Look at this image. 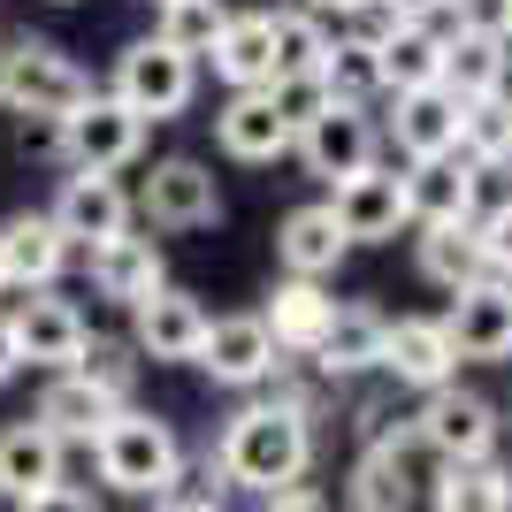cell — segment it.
<instances>
[{
	"mask_svg": "<svg viewBox=\"0 0 512 512\" xmlns=\"http://www.w3.org/2000/svg\"><path fill=\"white\" fill-rule=\"evenodd\" d=\"M306 459H314V436H306L299 406H245L222 436V474L253 497H283L299 490Z\"/></svg>",
	"mask_w": 512,
	"mask_h": 512,
	"instance_id": "6da1fadb",
	"label": "cell"
},
{
	"mask_svg": "<svg viewBox=\"0 0 512 512\" xmlns=\"http://www.w3.org/2000/svg\"><path fill=\"white\" fill-rule=\"evenodd\" d=\"M92 451H100V482H115L130 497H169L176 474H184V451H176L169 421H153V413H115L92 436Z\"/></svg>",
	"mask_w": 512,
	"mask_h": 512,
	"instance_id": "7a4b0ae2",
	"label": "cell"
},
{
	"mask_svg": "<svg viewBox=\"0 0 512 512\" xmlns=\"http://www.w3.org/2000/svg\"><path fill=\"white\" fill-rule=\"evenodd\" d=\"M92 100V77L69 62L62 46L46 39H8L0 46V107H16V115H54L62 123L69 107Z\"/></svg>",
	"mask_w": 512,
	"mask_h": 512,
	"instance_id": "3957f363",
	"label": "cell"
},
{
	"mask_svg": "<svg viewBox=\"0 0 512 512\" xmlns=\"http://www.w3.org/2000/svg\"><path fill=\"white\" fill-rule=\"evenodd\" d=\"M192 62L184 54H169L161 39H138L123 46V62H115V100L138 115V123H169V115H184L192 107Z\"/></svg>",
	"mask_w": 512,
	"mask_h": 512,
	"instance_id": "277c9868",
	"label": "cell"
},
{
	"mask_svg": "<svg viewBox=\"0 0 512 512\" xmlns=\"http://www.w3.org/2000/svg\"><path fill=\"white\" fill-rule=\"evenodd\" d=\"M62 146H69V161H77V176H107V169H123V161H138L146 123H138L115 92H92L85 107L62 115Z\"/></svg>",
	"mask_w": 512,
	"mask_h": 512,
	"instance_id": "5b68a950",
	"label": "cell"
},
{
	"mask_svg": "<svg viewBox=\"0 0 512 512\" xmlns=\"http://www.w3.org/2000/svg\"><path fill=\"white\" fill-rule=\"evenodd\" d=\"M413 436H421L444 467H474V459H490V444H497V413H490V398H474V390H428Z\"/></svg>",
	"mask_w": 512,
	"mask_h": 512,
	"instance_id": "8992f818",
	"label": "cell"
},
{
	"mask_svg": "<svg viewBox=\"0 0 512 512\" xmlns=\"http://www.w3.org/2000/svg\"><path fill=\"white\" fill-rule=\"evenodd\" d=\"M436 329H444L451 360H505L512 352V283L482 276L467 291H451V314Z\"/></svg>",
	"mask_w": 512,
	"mask_h": 512,
	"instance_id": "52a82bcc",
	"label": "cell"
},
{
	"mask_svg": "<svg viewBox=\"0 0 512 512\" xmlns=\"http://www.w3.org/2000/svg\"><path fill=\"white\" fill-rule=\"evenodd\" d=\"M291 146H299L306 169L329 176V184H352V176L375 169V123H367L360 107H337V100L321 107V115L299 130V138H291Z\"/></svg>",
	"mask_w": 512,
	"mask_h": 512,
	"instance_id": "ba28073f",
	"label": "cell"
},
{
	"mask_svg": "<svg viewBox=\"0 0 512 512\" xmlns=\"http://www.w3.org/2000/svg\"><path fill=\"white\" fill-rule=\"evenodd\" d=\"M329 214H337L344 245H383V237H398L413 222V214H406V176H390V169L352 176V184H337Z\"/></svg>",
	"mask_w": 512,
	"mask_h": 512,
	"instance_id": "9c48e42d",
	"label": "cell"
},
{
	"mask_svg": "<svg viewBox=\"0 0 512 512\" xmlns=\"http://www.w3.org/2000/svg\"><path fill=\"white\" fill-rule=\"evenodd\" d=\"M207 54H214V77H222V85L268 92V85H276V8H245V16H230Z\"/></svg>",
	"mask_w": 512,
	"mask_h": 512,
	"instance_id": "30bf717a",
	"label": "cell"
},
{
	"mask_svg": "<svg viewBox=\"0 0 512 512\" xmlns=\"http://www.w3.org/2000/svg\"><path fill=\"white\" fill-rule=\"evenodd\" d=\"M8 329H16V352L31 367H77V352H85V314L69 299H46V291H31V299L8 314Z\"/></svg>",
	"mask_w": 512,
	"mask_h": 512,
	"instance_id": "8fae6325",
	"label": "cell"
},
{
	"mask_svg": "<svg viewBox=\"0 0 512 512\" xmlns=\"http://www.w3.org/2000/svg\"><path fill=\"white\" fill-rule=\"evenodd\" d=\"M54 230H62V237H85L92 253L115 245V237H130L123 184H115V176H69V184H62V207H54Z\"/></svg>",
	"mask_w": 512,
	"mask_h": 512,
	"instance_id": "7c38bea8",
	"label": "cell"
},
{
	"mask_svg": "<svg viewBox=\"0 0 512 512\" xmlns=\"http://www.w3.org/2000/svg\"><path fill=\"white\" fill-rule=\"evenodd\" d=\"M199 367H207L214 383H260L268 367H276V337L260 329V314H230V321H207V337H199Z\"/></svg>",
	"mask_w": 512,
	"mask_h": 512,
	"instance_id": "4fadbf2b",
	"label": "cell"
},
{
	"mask_svg": "<svg viewBox=\"0 0 512 512\" xmlns=\"http://www.w3.org/2000/svg\"><path fill=\"white\" fill-rule=\"evenodd\" d=\"M146 214L161 230H207L214 214H222V192H214V176L199 161H161L146 176Z\"/></svg>",
	"mask_w": 512,
	"mask_h": 512,
	"instance_id": "5bb4252c",
	"label": "cell"
},
{
	"mask_svg": "<svg viewBox=\"0 0 512 512\" xmlns=\"http://www.w3.org/2000/svg\"><path fill=\"white\" fill-rule=\"evenodd\" d=\"M115 413H123V398H107V390L85 383L77 367H69V375H54V383H46V398H39V428L54 436V444H92Z\"/></svg>",
	"mask_w": 512,
	"mask_h": 512,
	"instance_id": "9a60e30c",
	"label": "cell"
},
{
	"mask_svg": "<svg viewBox=\"0 0 512 512\" xmlns=\"http://www.w3.org/2000/svg\"><path fill=\"white\" fill-rule=\"evenodd\" d=\"M138 314V344H146L153 360H199V337H207V306L192 299V291H153V299L130 306Z\"/></svg>",
	"mask_w": 512,
	"mask_h": 512,
	"instance_id": "2e32d148",
	"label": "cell"
},
{
	"mask_svg": "<svg viewBox=\"0 0 512 512\" xmlns=\"http://www.w3.org/2000/svg\"><path fill=\"white\" fill-rule=\"evenodd\" d=\"M375 367H390V375L413 383V390H444L459 360H451V344H444L436 321H383V360Z\"/></svg>",
	"mask_w": 512,
	"mask_h": 512,
	"instance_id": "e0dca14e",
	"label": "cell"
},
{
	"mask_svg": "<svg viewBox=\"0 0 512 512\" xmlns=\"http://www.w3.org/2000/svg\"><path fill=\"white\" fill-rule=\"evenodd\" d=\"M69 260V237L54 230V214H16L8 230H0V268H8V283H23V291H46V283L62 276Z\"/></svg>",
	"mask_w": 512,
	"mask_h": 512,
	"instance_id": "ac0fdd59",
	"label": "cell"
},
{
	"mask_svg": "<svg viewBox=\"0 0 512 512\" xmlns=\"http://www.w3.org/2000/svg\"><path fill=\"white\" fill-rule=\"evenodd\" d=\"M344 253H352V245H344V230H337V214H329V207H291V214H283L276 260H283L299 283H321Z\"/></svg>",
	"mask_w": 512,
	"mask_h": 512,
	"instance_id": "d6986e66",
	"label": "cell"
},
{
	"mask_svg": "<svg viewBox=\"0 0 512 512\" xmlns=\"http://www.w3.org/2000/svg\"><path fill=\"white\" fill-rule=\"evenodd\" d=\"M390 130H398V146H406L413 161H444V153H459V100H451L444 85L398 92V115H390Z\"/></svg>",
	"mask_w": 512,
	"mask_h": 512,
	"instance_id": "ffe728a7",
	"label": "cell"
},
{
	"mask_svg": "<svg viewBox=\"0 0 512 512\" xmlns=\"http://www.w3.org/2000/svg\"><path fill=\"white\" fill-rule=\"evenodd\" d=\"M214 138H222V153H237V161H276V153H291V123L276 115L268 92H237V100L214 115Z\"/></svg>",
	"mask_w": 512,
	"mask_h": 512,
	"instance_id": "44dd1931",
	"label": "cell"
},
{
	"mask_svg": "<svg viewBox=\"0 0 512 512\" xmlns=\"http://www.w3.org/2000/svg\"><path fill=\"white\" fill-rule=\"evenodd\" d=\"M474 192H482V169H467V161H413L406 176V214H421V222H467L474 214Z\"/></svg>",
	"mask_w": 512,
	"mask_h": 512,
	"instance_id": "7402d4cb",
	"label": "cell"
},
{
	"mask_svg": "<svg viewBox=\"0 0 512 512\" xmlns=\"http://www.w3.org/2000/svg\"><path fill=\"white\" fill-rule=\"evenodd\" d=\"M62 482V444L46 436L39 421H16L8 436H0V497H39V490H54Z\"/></svg>",
	"mask_w": 512,
	"mask_h": 512,
	"instance_id": "603a6c76",
	"label": "cell"
},
{
	"mask_svg": "<svg viewBox=\"0 0 512 512\" xmlns=\"http://www.w3.org/2000/svg\"><path fill=\"white\" fill-rule=\"evenodd\" d=\"M375 360H383V314L375 306H337L329 329L314 337V367L321 375H360Z\"/></svg>",
	"mask_w": 512,
	"mask_h": 512,
	"instance_id": "cb8c5ba5",
	"label": "cell"
},
{
	"mask_svg": "<svg viewBox=\"0 0 512 512\" xmlns=\"http://www.w3.org/2000/svg\"><path fill=\"white\" fill-rule=\"evenodd\" d=\"M329 314H337V299L321 291V283H276V299H268V314H260V329L276 337V352L291 344V352H314V337L329 329Z\"/></svg>",
	"mask_w": 512,
	"mask_h": 512,
	"instance_id": "d4e9b609",
	"label": "cell"
},
{
	"mask_svg": "<svg viewBox=\"0 0 512 512\" xmlns=\"http://www.w3.org/2000/svg\"><path fill=\"white\" fill-rule=\"evenodd\" d=\"M92 283H100V299H153L161 291V253H153V237H115V245H100L92 253Z\"/></svg>",
	"mask_w": 512,
	"mask_h": 512,
	"instance_id": "484cf974",
	"label": "cell"
},
{
	"mask_svg": "<svg viewBox=\"0 0 512 512\" xmlns=\"http://www.w3.org/2000/svg\"><path fill=\"white\" fill-rule=\"evenodd\" d=\"M436 85L451 92V100H490V92H505V39H444V77Z\"/></svg>",
	"mask_w": 512,
	"mask_h": 512,
	"instance_id": "4316f807",
	"label": "cell"
},
{
	"mask_svg": "<svg viewBox=\"0 0 512 512\" xmlns=\"http://www.w3.org/2000/svg\"><path fill=\"white\" fill-rule=\"evenodd\" d=\"M421 276L444 283V291L482 283V237H474V222H428V237H421Z\"/></svg>",
	"mask_w": 512,
	"mask_h": 512,
	"instance_id": "83f0119b",
	"label": "cell"
},
{
	"mask_svg": "<svg viewBox=\"0 0 512 512\" xmlns=\"http://www.w3.org/2000/svg\"><path fill=\"white\" fill-rule=\"evenodd\" d=\"M314 85H321V100L360 107L367 92L383 85V62H375V46H360V39H329L321 62H314Z\"/></svg>",
	"mask_w": 512,
	"mask_h": 512,
	"instance_id": "f1b7e54d",
	"label": "cell"
},
{
	"mask_svg": "<svg viewBox=\"0 0 512 512\" xmlns=\"http://www.w3.org/2000/svg\"><path fill=\"white\" fill-rule=\"evenodd\" d=\"M383 62V85H398V92H428L436 77H444V39L428 31V23H406L398 39L375 54Z\"/></svg>",
	"mask_w": 512,
	"mask_h": 512,
	"instance_id": "f546056e",
	"label": "cell"
},
{
	"mask_svg": "<svg viewBox=\"0 0 512 512\" xmlns=\"http://www.w3.org/2000/svg\"><path fill=\"white\" fill-rule=\"evenodd\" d=\"M436 512H512V474L474 459V467L436 474Z\"/></svg>",
	"mask_w": 512,
	"mask_h": 512,
	"instance_id": "4dcf8cb0",
	"label": "cell"
},
{
	"mask_svg": "<svg viewBox=\"0 0 512 512\" xmlns=\"http://www.w3.org/2000/svg\"><path fill=\"white\" fill-rule=\"evenodd\" d=\"M459 146H467V169H497L512 153V100L505 92L459 107Z\"/></svg>",
	"mask_w": 512,
	"mask_h": 512,
	"instance_id": "1f68e13d",
	"label": "cell"
},
{
	"mask_svg": "<svg viewBox=\"0 0 512 512\" xmlns=\"http://www.w3.org/2000/svg\"><path fill=\"white\" fill-rule=\"evenodd\" d=\"M222 23H230V8H222V0H169L153 39L169 46V54H184V62H192V54H207V46L222 39Z\"/></svg>",
	"mask_w": 512,
	"mask_h": 512,
	"instance_id": "d6a6232c",
	"label": "cell"
},
{
	"mask_svg": "<svg viewBox=\"0 0 512 512\" xmlns=\"http://www.w3.org/2000/svg\"><path fill=\"white\" fill-rule=\"evenodd\" d=\"M406 490L413 482H406V451L398 444H375L352 474V505L360 512H406Z\"/></svg>",
	"mask_w": 512,
	"mask_h": 512,
	"instance_id": "836d02e7",
	"label": "cell"
},
{
	"mask_svg": "<svg viewBox=\"0 0 512 512\" xmlns=\"http://www.w3.org/2000/svg\"><path fill=\"white\" fill-rule=\"evenodd\" d=\"M321 23L306 16V8H291V16H276V85L283 77H314V62H321Z\"/></svg>",
	"mask_w": 512,
	"mask_h": 512,
	"instance_id": "e575fe53",
	"label": "cell"
},
{
	"mask_svg": "<svg viewBox=\"0 0 512 512\" xmlns=\"http://www.w3.org/2000/svg\"><path fill=\"white\" fill-rule=\"evenodd\" d=\"M467 39H512V0H451Z\"/></svg>",
	"mask_w": 512,
	"mask_h": 512,
	"instance_id": "d590c367",
	"label": "cell"
},
{
	"mask_svg": "<svg viewBox=\"0 0 512 512\" xmlns=\"http://www.w3.org/2000/svg\"><path fill=\"white\" fill-rule=\"evenodd\" d=\"M482 276H497V283H512V207H497L490 222H482Z\"/></svg>",
	"mask_w": 512,
	"mask_h": 512,
	"instance_id": "8d00e7d4",
	"label": "cell"
},
{
	"mask_svg": "<svg viewBox=\"0 0 512 512\" xmlns=\"http://www.w3.org/2000/svg\"><path fill=\"white\" fill-rule=\"evenodd\" d=\"M398 31H406V16H398L390 0H360V8H352V39H360V46H375V54H383V46L398 39Z\"/></svg>",
	"mask_w": 512,
	"mask_h": 512,
	"instance_id": "74e56055",
	"label": "cell"
},
{
	"mask_svg": "<svg viewBox=\"0 0 512 512\" xmlns=\"http://www.w3.org/2000/svg\"><path fill=\"white\" fill-rule=\"evenodd\" d=\"M16 512H100L85 490H69V482H54V490H39V497H23Z\"/></svg>",
	"mask_w": 512,
	"mask_h": 512,
	"instance_id": "f35d334b",
	"label": "cell"
},
{
	"mask_svg": "<svg viewBox=\"0 0 512 512\" xmlns=\"http://www.w3.org/2000/svg\"><path fill=\"white\" fill-rule=\"evenodd\" d=\"M268 512H329L314 490H283V497H268Z\"/></svg>",
	"mask_w": 512,
	"mask_h": 512,
	"instance_id": "ab89813d",
	"label": "cell"
},
{
	"mask_svg": "<svg viewBox=\"0 0 512 512\" xmlns=\"http://www.w3.org/2000/svg\"><path fill=\"white\" fill-rule=\"evenodd\" d=\"M23 367V352H16V329H8V314H0V383Z\"/></svg>",
	"mask_w": 512,
	"mask_h": 512,
	"instance_id": "60d3db41",
	"label": "cell"
},
{
	"mask_svg": "<svg viewBox=\"0 0 512 512\" xmlns=\"http://www.w3.org/2000/svg\"><path fill=\"white\" fill-rule=\"evenodd\" d=\"M390 8H398L406 23H421V16H436V8H451V0H390Z\"/></svg>",
	"mask_w": 512,
	"mask_h": 512,
	"instance_id": "b9f144b4",
	"label": "cell"
},
{
	"mask_svg": "<svg viewBox=\"0 0 512 512\" xmlns=\"http://www.w3.org/2000/svg\"><path fill=\"white\" fill-rule=\"evenodd\" d=\"M153 512H214V505H207V497H161Z\"/></svg>",
	"mask_w": 512,
	"mask_h": 512,
	"instance_id": "7bdbcfd3",
	"label": "cell"
},
{
	"mask_svg": "<svg viewBox=\"0 0 512 512\" xmlns=\"http://www.w3.org/2000/svg\"><path fill=\"white\" fill-rule=\"evenodd\" d=\"M321 8H337V16H352L360 0H306V16H321Z\"/></svg>",
	"mask_w": 512,
	"mask_h": 512,
	"instance_id": "ee69618b",
	"label": "cell"
},
{
	"mask_svg": "<svg viewBox=\"0 0 512 512\" xmlns=\"http://www.w3.org/2000/svg\"><path fill=\"white\" fill-rule=\"evenodd\" d=\"M153 8H169V0H153Z\"/></svg>",
	"mask_w": 512,
	"mask_h": 512,
	"instance_id": "f6af8a7d",
	"label": "cell"
},
{
	"mask_svg": "<svg viewBox=\"0 0 512 512\" xmlns=\"http://www.w3.org/2000/svg\"><path fill=\"white\" fill-rule=\"evenodd\" d=\"M0 283H8V268H0Z\"/></svg>",
	"mask_w": 512,
	"mask_h": 512,
	"instance_id": "bcb514c9",
	"label": "cell"
}]
</instances>
